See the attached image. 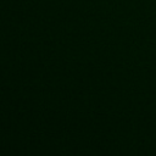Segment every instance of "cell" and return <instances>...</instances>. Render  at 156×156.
Here are the masks:
<instances>
[]
</instances>
